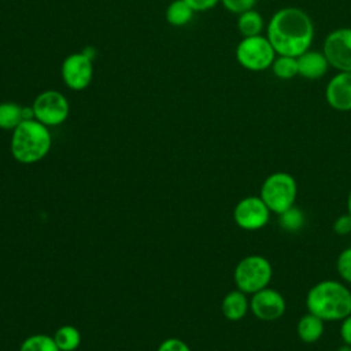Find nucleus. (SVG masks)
Wrapping results in <instances>:
<instances>
[{
    "instance_id": "obj_1",
    "label": "nucleus",
    "mask_w": 351,
    "mask_h": 351,
    "mask_svg": "<svg viewBox=\"0 0 351 351\" xmlns=\"http://www.w3.org/2000/svg\"><path fill=\"white\" fill-rule=\"evenodd\" d=\"M266 37L277 55L298 58L311 47L314 23L304 10L282 7L266 23Z\"/></svg>"
},
{
    "instance_id": "obj_2",
    "label": "nucleus",
    "mask_w": 351,
    "mask_h": 351,
    "mask_svg": "<svg viewBox=\"0 0 351 351\" xmlns=\"http://www.w3.org/2000/svg\"><path fill=\"white\" fill-rule=\"evenodd\" d=\"M306 307L322 321H341L351 314V291L335 280L319 281L307 292Z\"/></svg>"
},
{
    "instance_id": "obj_3",
    "label": "nucleus",
    "mask_w": 351,
    "mask_h": 351,
    "mask_svg": "<svg viewBox=\"0 0 351 351\" xmlns=\"http://www.w3.org/2000/svg\"><path fill=\"white\" fill-rule=\"evenodd\" d=\"M52 138L48 126L37 119H25L11 136V154L15 160L32 165L41 160L51 149Z\"/></svg>"
},
{
    "instance_id": "obj_4",
    "label": "nucleus",
    "mask_w": 351,
    "mask_h": 351,
    "mask_svg": "<svg viewBox=\"0 0 351 351\" xmlns=\"http://www.w3.org/2000/svg\"><path fill=\"white\" fill-rule=\"evenodd\" d=\"M259 196L271 213L281 214L295 206L298 196L296 180L285 171L271 173L265 178Z\"/></svg>"
},
{
    "instance_id": "obj_5",
    "label": "nucleus",
    "mask_w": 351,
    "mask_h": 351,
    "mask_svg": "<svg viewBox=\"0 0 351 351\" xmlns=\"http://www.w3.org/2000/svg\"><path fill=\"white\" fill-rule=\"evenodd\" d=\"M273 267L267 258L262 255H248L243 258L233 273L237 289L244 293H255L266 288L271 280Z\"/></svg>"
},
{
    "instance_id": "obj_6",
    "label": "nucleus",
    "mask_w": 351,
    "mask_h": 351,
    "mask_svg": "<svg viewBox=\"0 0 351 351\" xmlns=\"http://www.w3.org/2000/svg\"><path fill=\"white\" fill-rule=\"evenodd\" d=\"M237 63L248 71H263L271 67L277 56L266 36L243 37L234 49Z\"/></svg>"
},
{
    "instance_id": "obj_7",
    "label": "nucleus",
    "mask_w": 351,
    "mask_h": 351,
    "mask_svg": "<svg viewBox=\"0 0 351 351\" xmlns=\"http://www.w3.org/2000/svg\"><path fill=\"white\" fill-rule=\"evenodd\" d=\"M32 108L34 119L45 126H58L63 123L70 112L67 97L55 89H48L37 95Z\"/></svg>"
},
{
    "instance_id": "obj_8",
    "label": "nucleus",
    "mask_w": 351,
    "mask_h": 351,
    "mask_svg": "<svg viewBox=\"0 0 351 351\" xmlns=\"http://www.w3.org/2000/svg\"><path fill=\"white\" fill-rule=\"evenodd\" d=\"M60 75L69 89L84 90L93 80V59L85 52H74L64 58L60 66Z\"/></svg>"
},
{
    "instance_id": "obj_9",
    "label": "nucleus",
    "mask_w": 351,
    "mask_h": 351,
    "mask_svg": "<svg viewBox=\"0 0 351 351\" xmlns=\"http://www.w3.org/2000/svg\"><path fill=\"white\" fill-rule=\"evenodd\" d=\"M322 52L337 71H351V27H337L324 40Z\"/></svg>"
},
{
    "instance_id": "obj_10",
    "label": "nucleus",
    "mask_w": 351,
    "mask_h": 351,
    "mask_svg": "<svg viewBox=\"0 0 351 351\" xmlns=\"http://www.w3.org/2000/svg\"><path fill=\"white\" fill-rule=\"evenodd\" d=\"M270 213L261 196H247L236 204L233 219L236 225L244 230H258L266 226L270 219Z\"/></svg>"
},
{
    "instance_id": "obj_11",
    "label": "nucleus",
    "mask_w": 351,
    "mask_h": 351,
    "mask_svg": "<svg viewBox=\"0 0 351 351\" xmlns=\"http://www.w3.org/2000/svg\"><path fill=\"white\" fill-rule=\"evenodd\" d=\"M250 308L261 321H276L284 315L287 303L284 296L277 289L266 287L252 293Z\"/></svg>"
},
{
    "instance_id": "obj_12",
    "label": "nucleus",
    "mask_w": 351,
    "mask_h": 351,
    "mask_svg": "<svg viewBox=\"0 0 351 351\" xmlns=\"http://www.w3.org/2000/svg\"><path fill=\"white\" fill-rule=\"evenodd\" d=\"M325 100L336 111H351V71H337L328 81Z\"/></svg>"
},
{
    "instance_id": "obj_13",
    "label": "nucleus",
    "mask_w": 351,
    "mask_h": 351,
    "mask_svg": "<svg viewBox=\"0 0 351 351\" xmlns=\"http://www.w3.org/2000/svg\"><path fill=\"white\" fill-rule=\"evenodd\" d=\"M298 73L302 78L315 81L322 78L329 70V62L322 51L308 49L298 58Z\"/></svg>"
},
{
    "instance_id": "obj_14",
    "label": "nucleus",
    "mask_w": 351,
    "mask_h": 351,
    "mask_svg": "<svg viewBox=\"0 0 351 351\" xmlns=\"http://www.w3.org/2000/svg\"><path fill=\"white\" fill-rule=\"evenodd\" d=\"M245 295L247 293L241 292L240 289L230 291L229 293H226L221 304L222 314L225 315V318H228L229 321H239L245 317L250 308V302Z\"/></svg>"
},
{
    "instance_id": "obj_15",
    "label": "nucleus",
    "mask_w": 351,
    "mask_h": 351,
    "mask_svg": "<svg viewBox=\"0 0 351 351\" xmlns=\"http://www.w3.org/2000/svg\"><path fill=\"white\" fill-rule=\"evenodd\" d=\"M296 333L303 343H315L324 333V321L313 313H307L298 321Z\"/></svg>"
},
{
    "instance_id": "obj_16",
    "label": "nucleus",
    "mask_w": 351,
    "mask_h": 351,
    "mask_svg": "<svg viewBox=\"0 0 351 351\" xmlns=\"http://www.w3.org/2000/svg\"><path fill=\"white\" fill-rule=\"evenodd\" d=\"M265 29V19L255 8H251L237 15V30L243 37L261 36Z\"/></svg>"
},
{
    "instance_id": "obj_17",
    "label": "nucleus",
    "mask_w": 351,
    "mask_h": 351,
    "mask_svg": "<svg viewBox=\"0 0 351 351\" xmlns=\"http://www.w3.org/2000/svg\"><path fill=\"white\" fill-rule=\"evenodd\" d=\"M193 14L195 10L185 0H174L167 5L165 18L171 26L181 27L192 21Z\"/></svg>"
},
{
    "instance_id": "obj_18",
    "label": "nucleus",
    "mask_w": 351,
    "mask_h": 351,
    "mask_svg": "<svg viewBox=\"0 0 351 351\" xmlns=\"http://www.w3.org/2000/svg\"><path fill=\"white\" fill-rule=\"evenodd\" d=\"M23 119V106L12 101L0 103V129L14 130Z\"/></svg>"
},
{
    "instance_id": "obj_19",
    "label": "nucleus",
    "mask_w": 351,
    "mask_h": 351,
    "mask_svg": "<svg viewBox=\"0 0 351 351\" xmlns=\"http://www.w3.org/2000/svg\"><path fill=\"white\" fill-rule=\"evenodd\" d=\"M271 71L278 80H292L298 73V59L293 56H287V55H277L274 58V62L271 64Z\"/></svg>"
},
{
    "instance_id": "obj_20",
    "label": "nucleus",
    "mask_w": 351,
    "mask_h": 351,
    "mask_svg": "<svg viewBox=\"0 0 351 351\" xmlns=\"http://www.w3.org/2000/svg\"><path fill=\"white\" fill-rule=\"evenodd\" d=\"M53 340L60 351H74L81 343V335L77 328L64 325L56 330Z\"/></svg>"
},
{
    "instance_id": "obj_21",
    "label": "nucleus",
    "mask_w": 351,
    "mask_h": 351,
    "mask_svg": "<svg viewBox=\"0 0 351 351\" xmlns=\"http://www.w3.org/2000/svg\"><path fill=\"white\" fill-rule=\"evenodd\" d=\"M278 223L281 229L287 232H299L306 223V215L299 207H289L288 210L278 214Z\"/></svg>"
},
{
    "instance_id": "obj_22",
    "label": "nucleus",
    "mask_w": 351,
    "mask_h": 351,
    "mask_svg": "<svg viewBox=\"0 0 351 351\" xmlns=\"http://www.w3.org/2000/svg\"><path fill=\"white\" fill-rule=\"evenodd\" d=\"M19 351H60L53 340L47 335L29 336L22 344Z\"/></svg>"
},
{
    "instance_id": "obj_23",
    "label": "nucleus",
    "mask_w": 351,
    "mask_h": 351,
    "mask_svg": "<svg viewBox=\"0 0 351 351\" xmlns=\"http://www.w3.org/2000/svg\"><path fill=\"white\" fill-rule=\"evenodd\" d=\"M336 269L339 276L348 284H351V247L343 250L336 262Z\"/></svg>"
},
{
    "instance_id": "obj_24",
    "label": "nucleus",
    "mask_w": 351,
    "mask_h": 351,
    "mask_svg": "<svg viewBox=\"0 0 351 351\" xmlns=\"http://www.w3.org/2000/svg\"><path fill=\"white\" fill-rule=\"evenodd\" d=\"M219 3L229 12L239 15V14H241L244 11H248V10L254 8L255 4H256V0H221Z\"/></svg>"
},
{
    "instance_id": "obj_25",
    "label": "nucleus",
    "mask_w": 351,
    "mask_h": 351,
    "mask_svg": "<svg viewBox=\"0 0 351 351\" xmlns=\"http://www.w3.org/2000/svg\"><path fill=\"white\" fill-rule=\"evenodd\" d=\"M333 230L339 236H346V234L351 233V215L344 214V215H340L339 218H336V221L333 223Z\"/></svg>"
},
{
    "instance_id": "obj_26",
    "label": "nucleus",
    "mask_w": 351,
    "mask_h": 351,
    "mask_svg": "<svg viewBox=\"0 0 351 351\" xmlns=\"http://www.w3.org/2000/svg\"><path fill=\"white\" fill-rule=\"evenodd\" d=\"M158 351H191V348L180 339H167L159 346Z\"/></svg>"
},
{
    "instance_id": "obj_27",
    "label": "nucleus",
    "mask_w": 351,
    "mask_h": 351,
    "mask_svg": "<svg viewBox=\"0 0 351 351\" xmlns=\"http://www.w3.org/2000/svg\"><path fill=\"white\" fill-rule=\"evenodd\" d=\"M193 10L195 12H202V11H208L214 8L221 0H185Z\"/></svg>"
},
{
    "instance_id": "obj_28",
    "label": "nucleus",
    "mask_w": 351,
    "mask_h": 351,
    "mask_svg": "<svg viewBox=\"0 0 351 351\" xmlns=\"http://www.w3.org/2000/svg\"><path fill=\"white\" fill-rule=\"evenodd\" d=\"M340 337L344 344L351 346V314L341 319L340 324Z\"/></svg>"
},
{
    "instance_id": "obj_29",
    "label": "nucleus",
    "mask_w": 351,
    "mask_h": 351,
    "mask_svg": "<svg viewBox=\"0 0 351 351\" xmlns=\"http://www.w3.org/2000/svg\"><path fill=\"white\" fill-rule=\"evenodd\" d=\"M347 214L351 215V191H350V193L347 196Z\"/></svg>"
},
{
    "instance_id": "obj_30",
    "label": "nucleus",
    "mask_w": 351,
    "mask_h": 351,
    "mask_svg": "<svg viewBox=\"0 0 351 351\" xmlns=\"http://www.w3.org/2000/svg\"><path fill=\"white\" fill-rule=\"evenodd\" d=\"M336 351H351V346H348V344H343V346H340Z\"/></svg>"
}]
</instances>
